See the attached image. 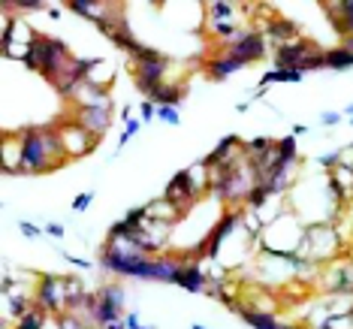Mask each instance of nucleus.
<instances>
[{"label":"nucleus","mask_w":353,"mask_h":329,"mask_svg":"<svg viewBox=\"0 0 353 329\" xmlns=\"http://www.w3.org/2000/svg\"><path fill=\"white\" fill-rule=\"evenodd\" d=\"M21 154H25V175L54 172L67 163V154H63L54 124L25 127L21 130Z\"/></svg>","instance_id":"nucleus-1"},{"label":"nucleus","mask_w":353,"mask_h":329,"mask_svg":"<svg viewBox=\"0 0 353 329\" xmlns=\"http://www.w3.org/2000/svg\"><path fill=\"white\" fill-rule=\"evenodd\" d=\"M302 257H308V260L320 263V266H326V263L339 260V257L347 254V245H344L341 232L335 223H308L305 227V242H302Z\"/></svg>","instance_id":"nucleus-2"},{"label":"nucleus","mask_w":353,"mask_h":329,"mask_svg":"<svg viewBox=\"0 0 353 329\" xmlns=\"http://www.w3.org/2000/svg\"><path fill=\"white\" fill-rule=\"evenodd\" d=\"M70 61H73V54H70L67 43L39 34V39L34 43V49H30V58L25 61V67L34 70V73H39L46 82H54V79L67 70Z\"/></svg>","instance_id":"nucleus-3"},{"label":"nucleus","mask_w":353,"mask_h":329,"mask_svg":"<svg viewBox=\"0 0 353 329\" xmlns=\"http://www.w3.org/2000/svg\"><path fill=\"white\" fill-rule=\"evenodd\" d=\"M275 70H323L326 67V49H320L314 39L308 37H296L290 43L278 46L275 49Z\"/></svg>","instance_id":"nucleus-4"},{"label":"nucleus","mask_w":353,"mask_h":329,"mask_svg":"<svg viewBox=\"0 0 353 329\" xmlns=\"http://www.w3.org/2000/svg\"><path fill=\"white\" fill-rule=\"evenodd\" d=\"M54 130H58V139L63 146V154H67V160L88 157L94 148L100 146V136H94L91 130H85V127L79 124L73 115H63L61 121L54 124Z\"/></svg>","instance_id":"nucleus-5"},{"label":"nucleus","mask_w":353,"mask_h":329,"mask_svg":"<svg viewBox=\"0 0 353 329\" xmlns=\"http://www.w3.org/2000/svg\"><path fill=\"white\" fill-rule=\"evenodd\" d=\"M37 308H43L49 317H61L63 311L70 308V296H67V284H63V275H39L37 281V293H34Z\"/></svg>","instance_id":"nucleus-6"},{"label":"nucleus","mask_w":353,"mask_h":329,"mask_svg":"<svg viewBox=\"0 0 353 329\" xmlns=\"http://www.w3.org/2000/svg\"><path fill=\"white\" fill-rule=\"evenodd\" d=\"M317 290L323 296H335V293H353V257L350 251L339 257V260L326 263L320 269L317 278Z\"/></svg>","instance_id":"nucleus-7"},{"label":"nucleus","mask_w":353,"mask_h":329,"mask_svg":"<svg viewBox=\"0 0 353 329\" xmlns=\"http://www.w3.org/2000/svg\"><path fill=\"white\" fill-rule=\"evenodd\" d=\"M127 317V293L121 284L109 281L97 290V311H94V326H106Z\"/></svg>","instance_id":"nucleus-8"},{"label":"nucleus","mask_w":353,"mask_h":329,"mask_svg":"<svg viewBox=\"0 0 353 329\" xmlns=\"http://www.w3.org/2000/svg\"><path fill=\"white\" fill-rule=\"evenodd\" d=\"M175 67V61L170 54H160L154 61H142V63H130L133 70V88L142 94V97H148L151 91L160 85V82H170V70Z\"/></svg>","instance_id":"nucleus-9"},{"label":"nucleus","mask_w":353,"mask_h":329,"mask_svg":"<svg viewBox=\"0 0 353 329\" xmlns=\"http://www.w3.org/2000/svg\"><path fill=\"white\" fill-rule=\"evenodd\" d=\"M70 115L76 118L79 124L85 127V130H91L94 136H106V130L112 127V121H115V109H112V94L106 100L94 103V106H85V109H70Z\"/></svg>","instance_id":"nucleus-10"},{"label":"nucleus","mask_w":353,"mask_h":329,"mask_svg":"<svg viewBox=\"0 0 353 329\" xmlns=\"http://www.w3.org/2000/svg\"><path fill=\"white\" fill-rule=\"evenodd\" d=\"M163 197L170 199V203L179 206L184 215H188L190 208H194V206L199 203V199H203V194H199V190L194 188V181H190V172H188V170H179L170 181H166Z\"/></svg>","instance_id":"nucleus-11"},{"label":"nucleus","mask_w":353,"mask_h":329,"mask_svg":"<svg viewBox=\"0 0 353 329\" xmlns=\"http://www.w3.org/2000/svg\"><path fill=\"white\" fill-rule=\"evenodd\" d=\"M223 52L236 54V58H242L245 63H256V61H263L269 54V39L263 37L256 28H245L242 37H239L236 43H232L230 49H223Z\"/></svg>","instance_id":"nucleus-12"},{"label":"nucleus","mask_w":353,"mask_h":329,"mask_svg":"<svg viewBox=\"0 0 353 329\" xmlns=\"http://www.w3.org/2000/svg\"><path fill=\"white\" fill-rule=\"evenodd\" d=\"M0 166L6 175H25L21 130H3V136H0Z\"/></svg>","instance_id":"nucleus-13"},{"label":"nucleus","mask_w":353,"mask_h":329,"mask_svg":"<svg viewBox=\"0 0 353 329\" xmlns=\"http://www.w3.org/2000/svg\"><path fill=\"white\" fill-rule=\"evenodd\" d=\"M63 6H67L73 15H79V19L94 21V25H103V21H109L112 15L121 12V6L112 3V0H67Z\"/></svg>","instance_id":"nucleus-14"},{"label":"nucleus","mask_w":353,"mask_h":329,"mask_svg":"<svg viewBox=\"0 0 353 329\" xmlns=\"http://www.w3.org/2000/svg\"><path fill=\"white\" fill-rule=\"evenodd\" d=\"M188 94H190L188 79H170V82H160L145 100H151L154 106H175L179 109L181 100L188 97Z\"/></svg>","instance_id":"nucleus-15"},{"label":"nucleus","mask_w":353,"mask_h":329,"mask_svg":"<svg viewBox=\"0 0 353 329\" xmlns=\"http://www.w3.org/2000/svg\"><path fill=\"white\" fill-rule=\"evenodd\" d=\"M245 67H248V63L242 58H236V54H230L223 49H218L212 58L205 61V73H208L212 82H227L232 73H239V70H245Z\"/></svg>","instance_id":"nucleus-16"},{"label":"nucleus","mask_w":353,"mask_h":329,"mask_svg":"<svg viewBox=\"0 0 353 329\" xmlns=\"http://www.w3.org/2000/svg\"><path fill=\"white\" fill-rule=\"evenodd\" d=\"M256 30H260V34L266 37L269 43H275V49H278V46H284V43H290V39L299 37V28H296L290 19H284V15H278V12H272L269 19L263 21V25L256 28Z\"/></svg>","instance_id":"nucleus-17"},{"label":"nucleus","mask_w":353,"mask_h":329,"mask_svg":"<svg viewBox=\"0 0 353 329\" xmlns=\"http://www.w3.org/2000/svg\"><path fill=\"white\" fill-rule=\"evenodd\" d=\"M175 287H181V290H188V293H208V278H205L203 266L194 260H184L179 275H175Z\"/></svg>","instance_id":"nucleus-18"},{"label":"nucleus","mask_w":353,"mask_h":329,"mask_svg":"<svg viewBox=\"0 0 353 329\" xmlns=\"http://www.w3.org/2000/svg\"><path fill=\"white\" fill-rule=\"evenodd\" d=\"M85 82L100 88V91H112V82H115V63H112L109 58H88Z\"/></svg>","instance_id":"nucleus-19"},{"label":"nucleus","mask_w":353,"mask_h":329,"mask_svg":"<svg viewBox=\"0 0 353 329\" xmlns=\"http://www.w3.org/2000/svg\"><path fill=\"white\" fill-rule=\"evenodd\" d=\"M145 215H148L151 221H163V223H172V227H175V223H181L184 218H188V215H184L175 203H170L166 197H160V199H151V203H145Z\"/></svg>","instance_id":"nucleus-20"},{"label":"nucleus","mask_w":353,"mask_h":329,"mask_svg":"<svg viewBox=\"0 0 353 329\" xmlns=\"http://www.w3.org/2000/svg\"><path fill=\"white\" fill-rule=\"evenodd\" d=\"M326 12L332 19L339 37H350L353 34V0H339V3H326Z\"/></svg>","instance_id":"nucleus-21"},{"label":"nucleus","mask_w":353,"mask_h":329,"mask_svg":"<svg viewBox=\"0 0 353 329\" xmlns=\"http://www.w3.org/2000/svg\"><path fill=\"white\" fill-rule=\"evenodd\" d=\"M208 296H212V299H218V302H223V305H227V308L232 311L239 302L245 299V296H242V281L230 275L227 281H221V284L208 287Z\"/></svg>","instance_id":"nucleus-22"},{"label":"nucleus","mask_w":353,"mask_h":329,"mask_svg":"<svg viewBox=\"0 0 353 329\" xmlns=\"http://www.w3.org/2000/svg\"><path fill=\"white\" fill-rule=\"evenodd\" d=\"M232 315H239L251 329H284V320H278V315H269V311H251V308H245L242 302L232 308Z\"/></svg>","instance_id":"nucleus-23"},{"label":"nucleus","mask_w":353,"mask_h":329,"mask_svg":"<svg viewBox=\"0 0 353 329\" xmlns=\"http://www.w3.org/2000/svg\"><path fill=\"white\" fill-rule=\"evenodd\" d=\"M203 10H205V21H239L245 15L242 6L230 3V0H212Z\"/></svg>","instance_id":"nucleus-24"},{"label":"nucleus","mask_w":353,"mask_h":329,"mask_svg":"<svg viewBox=\"0 0 353 329\" xmlns=\"http://www.w3.org/2000/svg\"><path fill=\"white\" fill-rule=\"evenodd\" d=\"M305 79L302 70H269V73H263L260 79V85L263 88H272V85H278V82H287V85H299Z\"/></svg>","instance_id":"nucleus-25"},{"label":"nucleus","mask_w":353,"mask_h":329,"mask_svg":"<svg viewBox=\"0 0 353 329\" xmlns=\"http://www.w3.org/2000/svg\"><path fill=\"white\" fill-rule=\"evenodd\" d=\"M353 67V52L344 49V46H332V49H326V70H350Z\"/></svg>","instance_id":"nucleus-26"},{"label":"nucleus","mask_w":353,"mask_h":329,"mask_svg":"<svg viewBox=\"0 0 353 329\" xmlns=\"http://www.w3.org/2000/svg\"><path fill=\"white\" fill-rule=\"evenodd\" d=\"M278 154L284 163H302V157H299V146H296V136H281L278 139Z\"/></svg>","instance_id":"nucleus-27"},{"label":"nucleus","mask_w":353,"mask_h":329,"mask_svg":"<svg viewBox=\"0 0 353 329\" xmlns=\"http://www.w3.org/2000/svg\"><path fill=\"white\" fill-rule=\"evenodd\" d=\"M46 323H49V315L43 308H30L21 320H15L12 329H46Z\"/></svg>","instance_id":"nucleus-28"},{"label":"nucleus","mask_w":353,"mask_h":329,"mask_svg":"<svg viewBox=\"0 0 353 329\" xmlns=\"http://www.w3.org/2000/svg\"><path fill=\"white\" fill-rule=\"evenodd\" d=\"M6 10H15L19 15H28V12H49L46 0H3Z\"/></svg>","instance_id":"nucleus-29"},{"label":"nucleus","mask_w":353,"mask_h":329,"mask_svg":"<svg viewBox=\"0 0 353 329\" xmlns=\"http://www.w3.org/2000/svg\"><path fill=\"white\" fill-rule=\"evenodd\" d=\"M275 146H278V139H272V136H254L251 142H245V151H248V157H256V154H266Z\"/></svg>","instance_id":"nucleus-30"},{"label":"nucleus","mask_w":353,"mask_h":329,"mask_svg":"<svg viewBox=\"0 0 353 329\" xmlns=\"http://www.w3.org/2000/svg\"><path fill=\"white\" fill-rule=\"evenodd\" d=\"M58 323H61V329H94V326L88 323L85 317L73 315V311H63V315L58 317Z\"/></svg>","instance_id":"nucleus-31"},{"label":"nucleus","mask_w":353,"mask_h":329,"mask_svg":"<svg viewBox=\"0 0 353 329\" xmlns=\"http://www.w3.org/2000/svg\"><path fill=\"white\" fill-rule=\"evenodd\" d=\"M139 130H142V118H130V121L124 124V133L118 136V148H124L127 142H130V139H133V136L139 133Z\"/></svg>","instance_id":"nucleus-32"},{"label":"nucleus","mask_w":353,"mask_h":329,"mask_svg":"<svg viewBox=\"0 0 353 329\" xmlns=\"http://www.w3.org/2000/svg\"><path fill=\"white\" fill-rule=\"evenodd\" d=\"M157 118L160 121H166V124H172V127L181 124V112L175 106H157Z\"/></svg>","instance_id":"nucleus-33"},{"label":"nucleus","mask_w":353,"mask_h":329,"mask_svg":"<svg viewBox=\"0 0 353 329\" xmlns=\"http://www.w3.org/2000/svg\"><path fill=\"white\" fill-rule=\"evenodd\" d=\"M94 203V190H82V194H76V199L70 203L73 212H88V206Z\"/></svg>","instance_id":"nucleus-34"},{"label":"nucleus","mask_w":353,"mask_h":329,"mask_svg":"<svg viewBox=\"0 0 353 329\" xmlns=\"http://www.w3.org/2000/svg\"><path fill=\"white\" fill-rule=\"evenodd\" d=\"M19 232H21L25 239H39V236H46V230L37 227L34 221H19Z\"/></svg>","instance_id":"nucleus-35"},{"label":"nucleus","mask_w":353,"mask_h":329,"mask_svg":"<svg viewBox=\"0 0 353 329\" xmlns=\"http://www.w3.org/2000/svg\"><path fill=\"white\" fill-rule=\"evenodd\" d=\"M314 163H317V166H323L326 172H332L335 166L341 163V160H339V151H326V154H320V157L314 160Z\"/></svg>","instance_id":"nucleus-36"},{"label":"nucleus","mask_w":353,"mask_h":329,"mask_svg":"<svg viewBox=\"0 0 353 329\" xmlns=\"http://www.w3.org/2000/svg\"><path fill=\"white\" fill-rule=\"evenodd\" d=\"M139 109H142V115H139V118H142V124H148L151 118H157V106H154L151 100L142 97V106H139Z\"/></svg>","instance_id":"nucleus-37"},{"label":"nucleus","mask_w":353,"mask_h":329,"mask_svg":"<svg viewBox=\"0 0 353 329\" xmlns=\"http://www.w3.org/2000/svg\"><path fill=\"white\" fill-rule=\"evenodd\" d=\"M61 257L70 263V266H79V269H94V263H91V260H82V257H73L70 251H61Z\"/></svg>","instance_id":"nucleus-38"},{"label":"nucleus","mask_w":353,"mask_h":329,"mask_svg":"<svg viewBox=\"0 0 353 329\" xmlns=\"http://www.w3.org/2000/svg\"><path fill=\"white\" fill-rule=\"evenodd\" d=\"M341 121H344L341 112H323V115H320V124H323V127H335V124H341Z\"/></svg>","instance_id":"nucleus-39"},{"label":"nucleus","mask_w":353,"mask_h":329,"mask_svg":"<svg viewBox=\"0 0 353 329\" xmlns=\"http://www.w3.org/2000/svg\"><path fill=\"white\" fill-rule=\"evenodd\" d=\"M46 236H52V239H63L67 236V230H63V223H58V221H52V223H46Z\"/></svg>","instance_id":"nucleus-40"},{"label":"nucleus","mask_w":353,"mask_h":329,"mask_svg":"<svg viewBox=\"0 0 353 329\" xmlns=\"http://www.w3.org/2000/svg\"><path fill=\"white\" fill-rule=\"evenodd\" d=\"M339 160H341V166H350V170H353V142H350L347 148L339 151Z\"/></svg>","instance_id":"nucleus-41"},{"label":"nucleus","mask_w":353,"mask_h":329,"mask_svg":"<svg viewBox=\"0 0 353 329\" xmlns=\"http://www.w3.org/2000/svg\"><path fill=\"white\" fill-rule=\"evenodd\" d=\"M124 323H127V329H151V326H142V323H139V315H133V311H127Z\"/></svg>","instance_id":"nucleus-42"},{"label":"nucleus","mask_w":353,"mask_h":329,"mask_svg":"<svg viewBox=\"0 0 353 329\" xmlns=\"http://www.w3.org/2000/svg\"><path fill=\"white\" fill-rule=\"evenodd\" d=\"M305 133H311V127H305V124H293V136L299 139V136H305Z\"/></svg>","instance_id":"nucleus-43"},{"label":"nucleus","mask_w":353,"mask_h":329,"mask_svg":"<svg viewBox=\"0 0 353 329\" xmlns=\"http://www.w3.org/2000/svg\"><path fill=\"white\" fill-rule=\"evenodd\" d=\"M46 15H49L52 21H61V15H63V12L58 10V6H49V12H46Z\"/></svg>","instance_id":"nucleus-44"},{"label":"nucleus","mask_w":353,"mask_h":329,"mask_svg":"<svg viewBox=\"0 0 353 329\" xmlns=\"http://www.w3.org/2000/svg\"><path fill=\"white\" fill-rule=\"evenodd\" d=\"M248 109H251V103H248V100H245V103H236V112H239V115H245Z\"/></svg>","instance_id":"nucleus-45"},{"label":"nucleus","mask_w":353,"mask_h":329,"mask_svg":"<svg viewBox=\"0 0 353 329\" xmlns=\"http://www.w3.org/2000/svg\"><path fill=\"white\" fill-rule=\"evenodd\" d=\"M103 329H127V323H124V320H115V323H106Z\"/></svg>","instance_id":"nucleus-46"},{"label":"nucleus","mask_w":353,"mask_h":329,"mask_svg":"<svg viewBox=\"0 0 353 329\" xmlns=\"http://www.w3.org/2000/svg\"><path fill=\"white\" fill-rule=\"evenodd\" d=\"M341 46H344V49H350V52H353V34H350V37H344V39H341Z\"/></svg>","instance_id":"nucleus-47"},{"label":"nucleus","mask_w":353,"mask_h":329,"mask_svg":"<svg viewBox=\"0 0 353 329\" xmlns=\"http://www.w3.org/2000/svg\"><path fill=\"white\" fill-rule=\"evenodd\" d=\"M46 329H61V323H58V317H49V323H46Z\"/></svg>","instance_id":"nucleus-48"},{"label":"nucleus","mask_w":353,"mask_h":329,"mask_svg":"<svg viewBox=\"0 0 353 329\" xmlns=\"http://www.w3.org/2000/svg\"><path fill=\"white\" fill-rule=\"evenodd\" d=\"M344 118H353V103L350 106H344Z\"/></svg>","instance_id":"nucleus-49"},{"label":"nucleus","mask_w":353,"mask_h":329,"mask_svg":"<svg viewBox=\"0 0 353 329\" xmlns=\"http://www.w3.org/2000/svg\"><path fill=\"white\" fill-rule=\"evenodd\" d=\"M94 329H103V326H94Z\"/></svg>","instance_id":"nucleus-50"},{"label":"nucleus","mask_w":353,"mask_h":329,"mask_svg":"<svg viewBox=\"0 0 353 329\" xmlns=\"http://www.w3.org/2000/svg\"><path fill=\"white\" fill-rule=\"evenodd\" d=\"M350 124H353V118H350Z\"/></svg>","instance_id":"nucleus-51"}]
</instances>
